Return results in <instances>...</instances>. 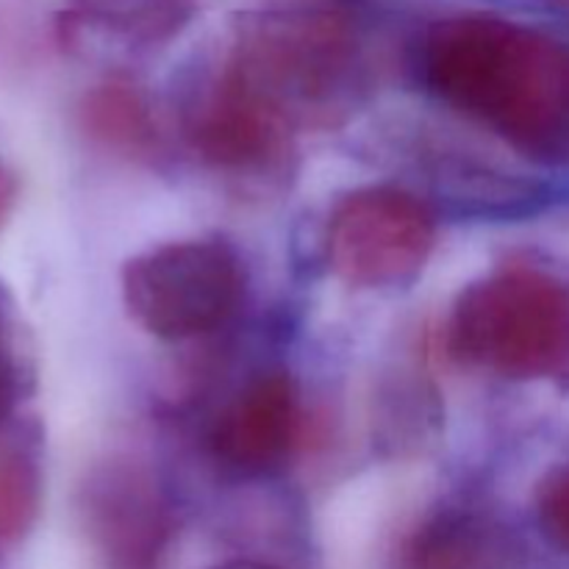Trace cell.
Masks as SVG:
<instances>
[{"instance_id":"cell-1","label":"cell","mask_w":569,"mask_h":569,"mask_svg":"<svg viewBox=\"0 0 569 569\" xmlns=\"http://www.w3.org/2000/svg\"><path fill=\"white\" fill-rule=\"evenodd\" d=\"M433 92L537 161H569V48L495 14H456L426 39Z\"/></svg>"},{"instance_id":"cell-2","label":"cell","mask_w":569,"mask_h":569,"mask_svg":"<svg viewBox=\"0 0 569 569\" xmlns=\"http://www.w3.org/2000/svg\"><path fill=\"white\" fill-rule=\"evenodd\" d=\"M222 70L289 131L337 126L353 106L359 53L333 11H287L244 22Z\"/></svg>"},{"instance_id":"cell-3","label":"cell","mask_w":569,"mask_h":569,"mask_svg":"<svg viewBox=\"0 0 569 569\" xmlns=\"http://www.w3.org/2000/svg\"><path fill=\"white\" fill-rule=\"evenodd\" d=\"M448 348L511 381L569 387V287L537 267L470 283L450 311Z\"/></svg>"},{"instance_id":"cell-4","label":"cell","mask_w":569,"mask_h":569,"mask_svg":"<svg viewBox=\"0 0 569 569\" xmlns=\"http://www.w3.org/2000/svg\"><path fill=\"white\" fill-rule=\"evenodd\" d=\"M122 306L142 331L167 342L206 337L237 315L244 267L220 239H181L122 264Z\"/></svg>"},{"instance_id":"cell-5","label":"cell","mask_w":569,"mask_h":569,"mask_svg":"<svg viewBox=\"0 0 569 569\" xmlns=\"http://www.w3.org/2000/svg\"><path fill=\"white\" fill-rule=\"evenodd\" d=\"M437 222L420 198L398 187L356 189L328 222V264L350 287H392L422 270Z\"/></svg>"},{"instance_id":"cell-6","label":"cell","mask_w":569,"mask_h":569,"mask_svg":"<svg viewBox=\"0 0 569 569\" xmlns=\"http://www.w3.org/2000/svg\"><path fill=\"white\" fill-rule=\"evenodd\" d=\"M83 515L109 569H159L164 553L167 506L137 465H103L83 483Z\"/></svg>"},{"instance_id":"cell-7","label":"cell","mask_w":569,"mask_h":569,"mask_svg":"<svg viewBox=\"0 0 569 569\" xmlns=\"http://www.w3.org/2000/svg\"><path fill=\"white\" fill-rule=\"evenodd\" d=\"M187 137L194 153L214 170L261 176L281 164L292 131L222 70L189 111Z\"/></svg>"},{"instance_id":"cell-8","label":"cell","mask_w":569,"mask_h":569,"mask_svg":"<svg viewBox=\"0 0 569 569\" xmlns=\"http://www.w3.org/2000/svg\"><path fill=\"white\" fill-rule=\"evenodd\" d=\"M300 400L287 372H261L226 403L211 428L217 461L239 476H264L292 456Z\"/></svg>"},{"instance_id":"cell-9","label":"cell","mask_w":569,"mask_h":569,"mask_svg":"<svg viewBox=\"0 0 569 569\" xmlns=\"http://www.w3.org/2000/svg\"><path fill=\"white\" fill-rule=\"evenodd\" d=\"M81 122L89 137L117 153L142 156L156 144V122L148 100L126 81L100 83L83 98Z\"/></svg>"},{"instance_id":"cell-10","label":"cell","mask_w":569,"mask_h":569,"mask_svg":"<svg viewBox=\"0 0 569 569\" xmlns=\"http://www.w3.org/2000/svg\"><path fill=\"white\" fill-rule=\"evenodd\" d=\"M42 506V461L33 437L22 433L0 450V545H14L33 528Z\"/></svg>"},{"instance_id":"cell-11","label":"cell","mask_w":569,"mask_h":569,"mask_svg":"<svg viewBox=\"0 0 569 569\" xmlns=\"http://www.w3.org/2000/svg\"><path fill=\"white\" fill-rule=\"evenodd\" d=\"M194 0H83V11L128 37L156 39L172 33Z\"/></svg>"},{"instance_id":"cell-12","label":"cell","mask_w":569,"mask_h":569,"mask_svg":"<svg viewBox=\"0 0 569 569\" xmlns=\"http://www.w3.org/2000/svg\"><path fill=\"white\" fill-rule=\"evenodd\" d=\"M537 517L545 537L569 553V467L550 472L539 483Z\"/></svg>"},{"instance_id":"cell-13","label":"cell","mask_w":569,"mask_h":569,"mask_svg":"<svg viewBox=\"0 0 569 569\" xmlns=\"http://www.w3.org/2000/svg\"><path fill=\"white\" fill-rule=\"evenodd\" d=\"M17 389H20V381H17L14 361H11V356H3L0 359V422L9 417L17 398Z\"/></svg>"},{"instance_id":"cell-14","label":"cell","mask_w":569,"mask_h":569,"mask_svg":"<svg viewBox=\"0 0 569 569\" xmlns=\"http://www.w3.org/2000/svg\"><path fill=\"white\" fill-rule=\"evenodd\" d=\"M11 203H14V178H11L9 167L0 161V226H3L6 217H9Z\"/></svg>"},{"instance_id":"cell-15","label":"cell","mask_w":569,"mask_h":569,"mask_svg":"<svg viewBox=\"0 0 569 569\" xmlns=\"http://www.w3.org/2000/svg\"><path fill=\"white\" fill-rule=\"evenodd\" d=\"M211 569H278L272 565H264V561H250V559H237V561H226V565H217Z\"/></svg>"},{"instance_id":"cell-16","label":"cell","mask_w":569,"mask_h":569,"mask_svg":"<svg viewBox=\"0 0 569 569\" xmlns=\"http://www.w3.org/2000/svg\"><path fill=\"white\" fill-rule=\"evenodd\" d=\"M3 356L9 353H6V317H3V298H0V359H3Z\"/></svg>"},{"instance_id":"cell-17","label":"cell","mask_w":569,"mask_h":569,"mask_svg":"<svg viewBox=\"0 0 569 569\" xmlns=\"http://www.w3.org/2000/svg\"><path fill=\"white\" fill-rule=\"evenodd\" d=\"M556 6H559L561 11H567V14H569V0H556Z\"/></svg>"}]
</instances>
